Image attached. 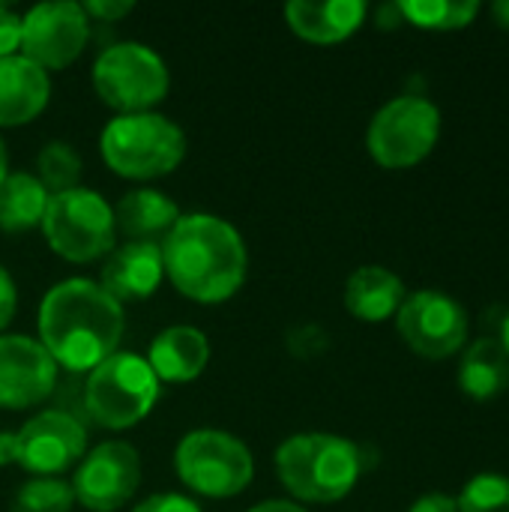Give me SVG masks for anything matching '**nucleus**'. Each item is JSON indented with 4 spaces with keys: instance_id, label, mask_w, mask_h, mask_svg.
<instances>
[{
    "instance_id": "f257e3e1",
    "label": "nucleus",
    "mask_w": 509,
    "mask_h": 512,
    "mask_svg": "<svg viewBox=\"0 0 509 512\" xmlns=\"http://www.w3.org/2000/svg\"><path fill=\"white\" fill-rule=\"evenodd\" d=\"M36 327L39 345L51 354L57 369L81 375L117 354L126 315L99 282L72 276L48 288L39 303Z\"/></svg>"
},
{
    "instance_id": "f03ea898",
    "label": "nucleus",
    "mask_w": 509,
    "mask_h": 512,
    "mask_svg": "<svg viewBox=\"0 0 509 512\" xmlns=\"http://www.w3.org/2000/svg\"><path fill=\"white\" fill-rule=\"evenodd\" d=\"M159 249L165 276L192 303L216 306L231 300L249 273L243 234L213 213L180 216Z\"/></svg>"
},
{
    "instance_id": "7ed1b4c3",
    "label": "nucleus",
    "mask_w": 509,
    "mask_h": 512,
    "mask_svg": "<svg viewBox=\"0 0 509 512\" xmlns=\"http://www.w3.org/2000/svg\"><path fill=\"white\" fill-rule=\"evenodd\" d=\"M363 471V450L330 432H303L276 450V477L300 504H339L354 492Z\"/></svg>"
},
{
    "instance_id": "20e7f679",
    "label": "nucleus",
    "mask_w": 509,
    "mask_h": 512,
    "mask_svg": "<svg viewBox=\"0 0 509 512\" xmlns=\"http://www.w3.org/2000/svg\"><path fill=\"white\" fill-rule=\"evenodd\" d=\"M186 132L159 111L117 114L105 123L99 150L105 165L123 180H159L186 159Z\"/></svg>"
},
{
    "instance_id": "39448f33",
    "label": "nucleus",
    "mask_w": 509,
    "mask_h": 512,
    "mask_svg": "<svg viewBox=\"0 0 509 512\" xmlns=\"http://www.w3.org/2000/svg\"><path fill=\"white\" fill-rule=\"evenodd\" d=\"M162 384L141 354L117 351L87 372L81 402L87 417L108 429L123 432L138 426L159 402Z\"/></svg>"
},
{
    "instance_id": "423d86ee",
    "label": "nucleus",
    "mask_w": 509,
    "mask_h": 512,
    "mask_svg": "<svg viewBox=\"0 0 509 512\" xmlns=\"http://www.w3.org/2000/svg\"><path fill=\"white\" fill-rule=\"evenodd\" d=\"M39 228L48 249L69 264L99 261L117 246L111 204L99 192L84 186L51 195Z\"/></svg>"
},
{
    "instance_id": "0eeeda50",
    "label": "nucleus",
    "mask_w": 509,
    "mask_h": 512,
    "mask_svg": "<svg viewBox=\"0 0 509 512\" xmlns=\"http://www.w3.org/2000/svg\"><path fill=\"white\" fill-rule=\"evenodd\" d=\"M180 483L201 498H237L255 480L252 450L222 429H192L174 450Z\"/></svg>"
},
{
    "instance_id": "6e6552de",
    "label": "nucleus",
    "mask_w": 509,
    "mask_h": 512,
    "mask_svg": "<svg viewBox=\"0 0 509 512\" xmlns=\"http://www.w3.org/2000/svg\"><path fill=\"white\" fill-rule=\"evenodd\" d=\"M90 81L99 102L117 114L153 111L171 90L168 63L144 42L108 45L93 63Z\"/></svg>"
},
{
    "instance_id": "1a4fd4ad",
    "label": "nucleus",
    "mask_w": 509,
    "mask_h": 512,
    "mask_svg": "<svg viewBox=\"0 0 509 512\" xmlns=\"http://www.w3.org/2000/svg\"><path fill=\"white\" fill-rule=\"evenodd\" d=\"M87 453L84 423L60 408L33 414L18 432H0V468H21L30 477H60Z\"/></svg>"
},
{
    "instance_id": "9d476101",
    "label": "nucleus",
    "mask_w": 509,
    "mask_h": 512,
    "mask_svg": "<svg viewBox=\"0 0 509 512\" xmlns=\"http://www.w3.org/2000/svg\"><path fill=\"white\" fill-rule=\"evenodd\" d=\"M441 138V111L426 96H396L381 105L366 129L369 156L387 171L420 165Z\"/></svg>"
},
{
    "instance_id": "9b49d317",
    "label": "nucleus",
    "mask_w": 509,
    "mask_h": 512,
    "mask_svg": "<svg viewBox=\"0 0 509 512\" xmlns=\"http://www.w3.org/2000/svg\"><path fill=\"white\" fill-rule=\"evenodd\" d=\"M90 42V18L81 3L48 0L36 3L21 15V48L18 54L45 72L72 66Z\"/></svg>"
},
{
    "instance_id": "f8f14e48",
    "label": "nucleus",
    "mask_w": 509,
    "mask_h": 512,
    "mask_svg": "<svg viewBox=\"0 0 509 512\" xmlns=\"http://www.w3.org/2000/svg\"><path fill=\"white\" fill-rule=\"evenodd\" d=\"M396 330L414 354L426 360H447L468 342V312L450 294L423 288L399 306Z\"/></svg>"
},
{
    "instance_id": "ddd939ff",
    "label": "nucleus",
    "mask_w": 509,
    "mask_h": 512,
    "mask_svg": "<svg viewBox=\"0 0 509 512\" xmlns=\"http://www.w3.org/2000/svg\"><path fill=\"white\" fill-rule=\"evenodd\" d=\"M69 486L75 504H81L84 510H123L141 486V456L126 441H102L75 465Z\"/></svg>"
},
{
    "instance_id": "4468645a",
    "label": "nucleus",
    "mask_w": 509,
    "mask_h": 512,
    "mask_svg": "<svg viewBox=\"0 0 509 512\" xmlns=\"http://www.w3.org/2000/svg\"><path fill=\"white\" fill-rule=\"evenodd\" d=\"M57 372L39 339L21 333L0 336V408L24 411L42 405L57 387Z\"/></svg>"
},
{
    "instance_id": "2eb2a0df",
    "label": "nucleus",
    "mask_w": 509,
    "mask_h": 512,
    "mask_svg": "<svg viewBox=\"0 0 509 512\" xmlns=\"http://www.w3.org/2000/svg\"><path fill=\"white\" fill-rule=\"evenodd\" d=\"M165 279L159 243H123L105 255L99 285L123 306L147 300L159 291Z\"/></svg>"
},
{
    "instance_id": "dca6fc26",
    "label": "nucleus",
    "mask_w": 509,
    "mask_h": 512,
    "mask_svg": "<svg viewBox=\"0 0 509 512\" xmlns=\"http://www.w3.org/2000/svg\"><path fill=\"white\" fill-rule=\"evenodd\" d=\"M51 99V78L45 69L21 54L0 60V129L33 123Z\"/></svg>"
},
{
    "instance_id": "f3484780",
    "label": "nucleus",
    "mask_w": 509,
    "mask_h": 512,
    "mask_svg": "<svg viewBox=\"0 0 509 512\" xmlns=\"http://www.w3.org/2000/svg\"><path fill=\"white\" fill-rule=\"evenodd\" d=\"M144 360L159 378V384H189L207 369L210 342L198 327L174 324L156 333Z\"/></svg>"
},
{
    "instance_id": "a211bd4d",
    "label": "nucleus",
    "mask_w": 509,
    "mask_h": 512,
    "mask_svg": "<svg viewBox=\"0 0 509 512\" xmlns=\"http://www.w3.org/2000/svg\"><path fill=\"white\" fill-rule=\"evenodd\" d=\"M366 12H369V6L363 0H327V3L291 0L285 6V21L306 42L336 45L363 27Z\"/></svg>"
},
{
    "instance_id": "6ab92c4d",
    "label": "nucleus",
    "mask_w": 509,
    "mask_h": 512,
    "mask_svg": "<svg viewBox=\"0 0 509 512\" xmlns=\"http://www.w3.org/2000/svg\"><path fill=\"white\" fill-rule=\"evenodd\" d=\"M111 210L117 234H123L126 243H162L183 216L177 201L159 189H132Z\"/></svg>"
},
{
    "instance_id": "aec40b11",
    "label": "nucleus",
    "mask_w": 509,
    "mask_h": 512,
    "mask_svg": "<svg viewBox=\"0 0 509 512\" xmlns=\"http://www.w3.org/2000/svg\"><path fill=\"white\" fill-rule=\"evenodd\" d=\"M405 297V282L381 264H366L354 270L345 282V309L366 324L396 318Z\"/></svg>"
},
{
    "instance_id": "412c9836",
    "label": "nucleus",
    "mask_w": 509,
    "mask_h": 512,
    "mask_svg": "<svg viewBox=\"0 0 509 512\" xmlns=\"http://www.w3.org/2000/svg\"><path fill=\"white\" fill-rule=\"evenodd\" d=\"M459 387L477 402H489L509 387V357L495 336L471 342L459 363Z\"/></svg>"
},
{
    "instance_id": "4be33fe9",
    "label": "nucleus",
    "mask_w": 509,
    "mask_h": 512,
    "mask_svg": "<svg viewBox=\"0 0 509 512\" xmlns=\"http://www.w3.org/2000/svg\"><path fill=\"white\" fill-rule=\"evenodd\" d=\"M48 198L51 195L36 180V174L9 171L6 180L0 183V231L21 234V231L39 228Z\"/></svg>"
},
{
    "instance_id": "5701e85b",
    "label": "nucleus",
    "mask_w": 509,
    "mask_h": 512,
    "mask_svg": "<svg viewBox=\"0 0 509 512\" xmlns=\"http://www.w3.org/2000/svg\"><path fill=\"white\" fill-rule=\"evenodd\" d=\"M399 12L402 21L420 30H462L477 18L480 3L477 0H402Z\"/></svg>"
},
{
    "instance_id": "b1692460",
    "label": "nucleus",
    "mask_w": 509,
    "mask_h": 512,
    "mask_svg": "<svg viewBox=\"0 0 509 512\" xmlns=\"http://www.w3.org/2000/svg\"><path fill=\"white\" fill-rule=\"evenodd\" d=\"M36 180L48 195L75 189L81 180V156L66 141H48L36 156Z\"/></svg>"
},
{
    "instance_id": "393cba45",
    "label": "nucleus",
    "mask_w": 509,
    "mask_h": 512,
    "mask_svg": "<svg viewBox=\"0 0 509 512\" xmlns=\"http://www.w3.org/2000/svg\"><path fill=\"white\" fill-rule=\"evenodd\" d=\"M72 507V486L60 477H33L21 483L12 498V512H69Z\"/></svg>"
},
{
    "instance_id": "a878e982",
    "label": "nucleus",
    "mask_w": 509,
    "mask_h": 512,
    "mask_svg": "<svg viewBox=\"0 0 509 512\" xmlns=\"http://www.w3.org/2000/svg\"><path fill=\"white\" fill-rule=\"evenodd\" d=\"M459 512H509V477L477 474L456 498Z\"/></svg>"
},
{
    "instance_id": "bb28decb",
    "label": "nucleus",
    "mask_w": 509,
    "mask_h": 512,
    "mask_svg": "<svg viewBox=\"0 0 509 512\" xmlns=\"http://www.w3.org/2000/svg\"><path fill=\"white\" fill-rule=\"evenodd\" d=\"M288 348L300 360H312L327 348V333L321 327H297V330L288 333Z\"/></svg>"
},
{
    "instance_id": "cd10ccee",
    "label": "nucleus",
    "mask_w": 509,
    "mask_h": 512,
    "mask_svg": "<svg viewBox=\"0 0 509 512\" xmlns=\"http://www.w3.org/2000/svg\"><path fill=\"white\" fill-rule=\"evenodd\" d=\"M132 512H204L189 495H177V492H159L144 498L141 504H135Z\"/></svg>"
},
{
    "instance_id": "c85d7f7f",
    "label": "nucleus",
    "mask_w": 509,
    "mask_h": 512,
    "mask_svg": "<svg viewBox=\"0 0 509 512\" xmlns=\"http://www.w3.org/2000/svg\"><path fill=\"white\" fill-rule=\"evenodd\" d=\"M21 48V15L0 3V60L18 54Z\"/></svg>"
},
{
    "instance_id": "c756f323",
    "label": "nucleus",
    "mask_w": 509,
    "mask_h": 512,
    "mask_svg": "<svg viewBox=\"0 0 509 512\" xmlns=\"http://www.w3.org/2000/svg\"><path fill=\"white\" fill-rule=\"evenodd\" d=\"M81 9L87 12V18L93 21V18H99V21H120V18H126L132 9H135V3L132 0H87V3H81Z\"/></svg>"
},
{
    "instance_id": "7c9ffc66",
    "label": "nucleus",
    "mask_w": 509,
    "mask_h": 512,
    "mask_svg": "<svg viewBox=\"0 0 509 512\" xmlns=\"http://www.w3.org/2000/svg\"><path fill=\"white\" fill-rule=\"evenodd\" d=\"M15 309H18V288L9 276L6 267H0V333L9 327V321L15 318Z\"/></svg>"
},
{
    "instance_id": "2f4dec72",
    "label": "nucleus",
    "mask_w": 509,
    "mask_h": 512,
    "mask_svg": "<svg viewBox=\"0 0 509 512\" xmlns=\"http://www.w3.org/2000/svg\"><path fill=\"white\" fill-rule=\"evenodd\" d=\"M408 512H459V504L453 495H444V492H429V495H420L411 510Z\"/></svg>"
},
{
    "instance_id": "473e14b6",
    "label": "nucleus",
    "mask_w": 509,
    "mask_h": 512,
    "mask_svg": "<svg viewBox=\"0 0 509 512\" xmlns=\"http://www.w3.org/2000/svg\"><path fill=\"white\" fill-rule=\"evenodd\" d=\"M249 512H309L303 504H294V501H285V498H273V501H264V504H255Z\"/></svg>"
},
{
    "instance_id": "72a5a7b5",
    "label": "nucleus",
    "mask_w": 509,
    "mask_h": 512,
    "mask_svg": "<svg viewBox=\"0 0 509 512\" xmlns=\"http://www.w3.org/2000/svg\"><path fill=\"white\" fill-rule=\"evenodd\" d=\"M492 18L501 30H509V0H495L492 6Z\"/></svg>"
},
{
    "instance_id": "f704fd0d",
    "label": "nucleus",
    "mask_w": 509,
    "mask_h": 512,
    "mask_svg": "<svg viewBox=\"0 0 509 512\" xmlns=\"http://www.w3.org/2000/svg\"><path fill=\"white\" fill-rule=\"evenodd\" d=\"M6 174H9V153H6V144L0 138V183L6 180Z\"/></svg>"
},
{
    "instance_id": "c9c22d12",
    "label": "nucleus",
    "mask_w": 509,
    "mask_h": 512,
    "mask_svg": "<svg viewBox=\"0 0 509 512\" xmlns=\"http://www.w3.org/2000/svg\"><path fill=\"white\" fill-rule=\"evenodd\" d=\"M501 345H504V351H507L509 357V315L504 318V324H501Z\"/></svg>"
}]
</instances>
